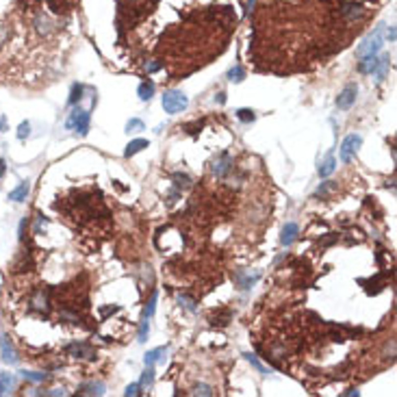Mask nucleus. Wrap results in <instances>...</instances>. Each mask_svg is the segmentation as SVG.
Returning a JSON list of instances; mask_svg holds the SVG:
<instances>
[{
	"mask_svg": "<svg viewBox=\"0 0 397 397\" xmlns=\"http://www.w3.org/2000/svg\"><path fill=\"white\" fill-rule=\"evenodd\" d=\"M143 148H148V139H133V141L126 145V150H124V157H126V159L135 157V154L141 152Z\"/></svg>",
	"mask_w": 397,
	"mask_h": 397,
	"instance_id": "nucleus-15",
	"label": "nucleus"
},
{
	"mask_svg": "<svg viewBox=\"0 0 397 397\" xmlns=\"http://www.w3.org/2000/svg\"><path fill=\"white\" fill-rule=\"evenodd\" d=\"M83 92H85V87L83 85H72V93H70V100L68 102L72 104V107H76V102H80V98H83Z\"/></svg>",
	"mask_w": 397,
	"mask_h": 397,
	"instance_id": "nucleus-25",
	"label": "nucleus"
},
{
	"mask_svg": "<svg viewBox=\"0 0 397 397\" xmlns=\"http://www.w3.org/2000/svg\"><path fill=\"white\" fill-rule=\"evenodd\" d=\"M11 382H13V378L9 374H0V395L7 393L9 386H11Z\"/></svg>",
	"mask_w": 397,
	"mask_h": 397,
	"instance_id": "nucleus-32",
	"label": "nucleus"
},
{
	"mask_svg": "<svg viewBox=\"0 0 397 397\" xmlns=\"http://www.w3.org/2000/svg\"><path fill=\"white\" fill-rule=\"evenodd\" d=\"M295 237H298V224H293V222H289L282 228V237H280V243L284 245V248H289L291 243L295 241Z\"/></svg>",
	"mask_w": 397,
	"mask_h": 397,
	"instance_id": "nucleus-11",
	"label": "nucleus"
},
{
	"mask_svg": "<svg viewBox=\"0 0 397 397\" xmlns=\"http://www.w3.org/2000/svg\"><path fill=\"white\" fill-rule=\"evenodd\" d=\"M145 70H148V72H159V70H161V63L150 61V63H145Z\"/></svg>",
	"mask_w": 397,
	"mask_h": 397,
	"instance_id": "nucleus-39",
	"label": "nucleus"
},
{
	"mask_svg": "<svg viewBox=\"0 0 397 397\" xmlns=\"http://www.w3.org/2000/svg\"><path fill=\"white\" fill-rule=\"evenodd\" d=\"M165 354V348H157V350H150L148 354L143 356V363H145V367H152L157 360H161V356Z\"/></svg>",
	"mask_w": 397,
	"mask_h": 397,
	"instance_id": "nucleus-20",
	"label": "nucleus"
},
{
	"mask_svg": "<svg viewBox=\"0 0 397 397\" xmlns=\"http://www.w3.org/2000/svg\"><path fill=\"white\" fill-rule=\"evenodd\" d=\"M389 65H391V57H389V54H382L378 61H375V68H374V72H371V74H375V80H378V83H382V80L386 78Z\"/></svg>",
	"mask_w": 397,
	"mask_h": 397,
	"instance_id": "nucleus-9",
	"label": "nucleus"
},
{
	"mask_svg": "<svg viewBox=\"0 0 397 397\" xmlns=\"http://www.w3.org/2000/svg\"><path fill=\"white\" fill-rule=\"evenodd\" d=\"M126 130L128 133H139V130H143V122L141 119H130L126 124Z\"/></svg>",
	"mask_w": 397,
	"mask_h": 397,
	"instance_id": "nucleus-35",
	"label": "nucleus"
},
{
	"mask_svg": "<svg viewBox=\"0 0 397 397\" xmlns=\"http://www.w3.org/2000/svg\"><path fill=\"white\" fill-rule=\"evenodd\" d=\"M356 95H358V87H356V85H348V87L339 93V98H336V107H339L341 111H348L351 104L356 102Z\"/></svg>",
	"mask_w": 397,
	"mask_h": 397,
	"instance_id": "nucleus-6",
	"label": "nucleus"
},
{
	"mask_svg": "<svg viewBox=\"0 0 397 397\" xmlns=\"http://www.w3.org/2000/svg\"><path fill=\"white\" fill-rule=\"evenodd\" d=\"M237 117L241 119V122L250 124V122H254V119H256V115H254L252 109H239V111H237Z\"/></svg>",
	"mask_w": 397,
	"mask_h": 397,
	"instance_id": "nucleus-29",
	"label": "nucleus"
},
{
	"mask_svg": "<svg viewBox=\"0 0 397 397\" xmlns=\"http://www.w3.org/2000/svg\"><path fill=\"white\" fill-rule=\"evenodd\" d=\"M245 78V72L241 65H234V68L228 70V80H233V83H241V80Z\"/></svg>",
	"mask_w": 397,
	"mask_h": 397,
	"instance_id": "nucleus-26",
	"label": "nucleus"
},
{
	"mask_svg": "<svg viewBox=\"0 0 397 397\" xmlns=\"http://www.w3.org/2000/svg\"><path fill=\"white\" fill-rule=\"evenodd\" d=\"M245 356V358H248V363H252V367H254V369L256 371H258V374H263V375H267L269 374V371L267 369H265V367L263 365H260V360L258 358H256V356L254 354H243Z\"/></svg>",
	"mask_w": 397,
	"mask_h": 397,
	"instance_id": "nucleus-30",
	"label": "nucleus"
},
{
	"mask_svg": "<svg viewBox=\"0 0 397 397\" xmlns=\"http://www.w3.org/2000/svg\"><path fill=\"white\" fill-rule=\"evenodd\" d=\"M193 393L195 395H213V389L209 384H195L193 386Z\"/></svg>",
	"mask_w": 397,
	"mask_h": 397,
	"instance_id": "nucleus-36",
	"label": "nucleus"
},
{
	"mask_svg": "<svg viewBox=\"0 0 397 397\" xmlns=\"http://www.w3.org/2000/svg\"><path fill=\"white\" fill-rule=\"evenodd\" d=\"M65 351L70 356H74V358H87V360L95 358V350L89 343H70L65 345Z\"/></svg>",
	"mask_w": 397,
	"mask_h": 397,
	"instance_id": "nucleus-5",
	"label": "nucleus"
},
{
	"mask_svg": "<svg viewBox=\"0 0 397 397\" xmlns=\"http://www.w3.org/2000/svg\"><path fill=\"white\" fill-rule=\"evenodd\" d=\"M382 31H384V24L375 26V31H371V33L363 39V44L356 48V54H358V57H367V54H378L380 48H382V44H384V35H382Z\"/></svg>",
	"mask_w": 397,
	"mask_h": 397,
	"instance_id": "nucleus-1",
	"label": "nucleus"
},
{
	"mask_svg": "<svg viewBox=\"0 0 397 397\" xmlns=\"http://www.w3.org/2000/svg\"><path fill=\"white\" fill-rule=\"evenodd\" d=\"M172 180H174V185H176V189H178V191H183V189H189V187H191V178H189L187 174L176 172V174H172Z\"/></svg>",
	"mask_w": 397,
	"mask_h": 397,
	"instance_id": "nucleus-19",
	"label": "nucleus"
},
{
	"mask_svg": "<svg viewBox=\"0 0 397 397\" xmlns=\"http://www.w3.org/2000/svg\"><path fill=\"white\" fill-rule=\"evenodd\" d=\"M137 93L141 100H150L154 95V83H141L137 89Z\"/></svg>",
	"mask_w": 397,
	"mask_h": 397,
	"instance_id": "nucleus-23",
	"label": "nucleus"
},
{
	"mask_svg": "<svg viewBox=\"0 0 397 397\" xmlns=\"http://www.w3.org/2000/svg\"><path fill=\"white\" fill-rule=\"evenodd\" d=\"M28 135H31V124L22 122V124H20V128H18V139H22V141H24Z\"/></svg>",
	"mask_w": 397,
	"mask_h": 397,
	"instance_id": "nucleus-34",
	"label": "nucleus"
},
{
	"mask_svg": "<svg viewBox=\"0 0 397 397\" xmlns=\"http://www.w3.org/2000/svg\"><path fill=\"white\" fill-rule=\"evenodd\" d=\"M124 395L130 397V395H141V386H139V382H135V384L126 386V391H124Z\"/></svg>",
	"mask_w": 397,
	"mask_h": 397,
	"instance_id": "nucleus-37",
	"label": "nucleus"
},
{
	"mask_svg": "<svg viewBox=\"0 0 397 397\" xmlns=\"http://www.w3.org/2000/svg\"><path fill=\"white\" fill-rule=\"evenodd\" d=\"M4 169H7V167H4V159H0V178H2V174H4Z\"/></svg>",
	"mask_w": 397,
	"mask_h": 397,
	"instance_id": "nucleus-44",
	"label": "nucleus"
},
{
	"mask_svg": "<svg viewBox=\"0 0 397 397\" xmlns=\"http://www.w3.org/2000/svg\"><path fill=\"white\" fill-rule=\"evenodd\" d=\"M50 26H52V24H50L48 16H44V13H37V18H35V28H37L39 33L46 35V33H50Z\"/></svg>",
	"mask_w": 397,
	"mask_h": 397,
	"instance_id": "nucleus-22",
	"label": "nucleus"
},
{
	"mask_svg": "<svg viewBox=\"0 0 397 397\" xmlns=\"http://www.w3.org/2000/svg\"><path fill=\"white\" fill-rule=\"evenodd\" d=\"M233 278H234V284H237L241 291H248V289H252V284L258 282L260 274H258V271H243V269H239V271H234Z\"/></svg>",
	"mask_w": 397,
	"mask_h": 397,
	"instance_id": "nucleus-4",
	"label": "nucleus"
},
{
	"mask_svg": "<svg viewBox=\"0 0 397 397\" xmlns=\"http://www.w3.org/2000/svg\"><path fill=\"white\" fill-rule=\"evenodd\" d=\"M178 302H180V306H185V308H187V310H191V313H195V310H198V306H195V302H193V300H189L187 295H180V298H178Z\"/></svg>",
	"mask_w": 397,
	"mask_h": 397,
	"instance_id": "nucleus-33",
	"label": "nucleus"
},
{
	"mask_svg": "<svg viewBox=\"0 0 397 397\" xmlns=\"http://www.w3.org/2000/svg\"><path fill=\"white\" fill-rule=\"evenodd\" d=\"M22 378L31 380V382H44V380H48V374H39V371H22Z\"/></svg>",
	"mask_w": 397,
	"mask_h": 397,
	"instance_id": "nucleus-28",
	"label": "nucleus"
},
{
	"mask_svg": "<svg viewBox=\"0 0 397 397\" xmlns=\"http://www.w3.org/2000/svg\"><path fill=\"white\" fill-rule=\"evenodd\" d=\"M363 4L360 2H348V4H343V9H341V16H345L348 20H356V18H360L363 16Z\"/></svg>",
	"mask_w": 397,
	"mask_h": 397,
	"instance_id": "nucleus-12",
	"label": "nucleus"
},
{
	"mask_svg": "<svg viewBox=\"0 0 397 397\" xmlns=\"http://www.w3.org/2000/svg\"><path fill=\"white\" fill-rule=\"evenodd\" d=\"M336 169V161L332 154H328V159L326 161H321V165H319V176L321 178H326V176H330Z\"/></svg>",
	"mask_w": 397,
	"mask_h": 397,
	"instance_id": "nucleus-18",
	"label": "nucleus"
},
{
	"mask_svg": "<svg viewBox=\"0 0 397 397\" xmlns=\"http://www.w3.org/2000/svg\"><path fill=\"white\" fill-rule=\"evenodd\" d=\"M363 145V137L360 135H348V137L343 139V143H341V161L343 163H350L351 159H354V154L358 152V148Z\"/></svg>",
	"mask_w": 397,
	"mask_h": 397,
	"instance_id": "nucleus-3",
	"label": "nucleus"
},
{
	"mask_svg": "<svg viewBox=\"0 0 397 397\" xmlns=\"http://www.w3.org/2000/svg\"><path fill=\"white\" fill-rule=\"evenodd\" d=\"M28 191H31V183H28V180H22L16 189L9 191V200H11V202H24Z\"/></svg>",
	"mask_w": 397,
	"mask_h": 397,
	"instance_id": "nucleus-10",
	"label": "nucleus"
},
{
	"mask_svg": "<svg viewBox=\"0 0 397 397\" xmlns=\"http://www.w3.org/2000/svg\"><path fill=\"white\" fill-rule=\"evenodd\" d=\"M0 350H2V360L7 365H18V354H16V350H13V345H11V341L7 339V336H2L0 339Z\"/></svg>",
	"mask_w": 397,
	"mask_h": 397,
	"instance_id": "nucleus-8",
	"label": "nucleus"
},
{
	"mask_svg": "<svg viewBox=\"0 0 397 397\" xmlns=\"http://www.w3.org/2000/svg\"><path fill=\"white\" fill-rule=\"evenodd\" d=\"M343 395H345V397H350V395H358V391H356V389H350V391H345Z\"/></svg>",
	"mask_w": 397,
	"mask_h": 397,
	"instance_id": "nucleus-43",
	"label": "nucleus"
},
{
	"mask_svg": "<svg viewBox=\"0 0 397 397\" xmlns=\"http://www.w3.org/2000/svg\"><path fill=\"white\" fill-rule=\"evenodd\" d=\"M31 308L33 310H48V295L44 291H37L31 300Z\"/></svg>",
	"mask_w": 397,
	"mask_h": 397,
	"instance_id": "nucleus-17",
	"label": "nucleus"
},
{
	"mask_svg": "<svg viewBox=\"0 0 397 397\" xmlns=\"http://www.w3.org/2000/svg\"><path fill=\"white\" fill-rule=\"evenodd\" d=\"M230 169H233V157H230L228 152H222L213 161V174L215 176H226Z\"/></svg>",
	"mask_w": 397,
	"mask_h": 397,
	"instance_id": "nucleus-7",
	"label": "nucleus"
},
{
	"mask_svg": "<svg viewBox=\"0 0 397 397\" xmlns=\"http://www.w3.org/2000/svg\"><path fill=\"white\" fill-rule=\"evenodd\" d=\"M254 2H256V0H248V13H250V11H252V7H254Z\"/></svg>",
	"mask_w": 397,
	"mask_h": 397,
	"instance_id": "nucleus-45",
	"label": "nucleus"
},
{
	"mask_svg": "<svg viewBox=\"0 0 397 397\" xmlns=\"http://www.w3.org/2000/svg\"><path fill=\"white\" fill-rule=\"evenodd\" d=\"M375 61H378V57H375V54H367V57H360V61H358V72L371 74V72H374V68H375Z\"/></svg>",
	"mask_w": 397,
	"mask_h": 397,
	"instance_id": "nucleus-16",
	"label": "nucleus"
},
{
	"mask_svg": "<svg viewBox=\"0 0 397 397\" xmlns=\"http://www.w3.org/2000/svg\"><path fill=\"white\" fill-rule=\"evenodd\" d=\"M215 102H219V104H226V93H224V92H219L217 95H215Z\"/></svg>",
	"mask_w": 397,
	"mask_h": 397,
	"instance_id": "nucleus-41",
	"label": "nucleus"
},
{
	"mask_svg": "<svg viewBox=\"0 0 397 397\" xmlns=\"http://www.w3.org/2000/svg\"><path fill=\"white\" fill-rule=\"evenodd\" d=\"M163 109H165V113H180V111H185L187 109V104H189V100H187V95H185L183 92H178V89H169V92H165L163 93Z\"/></svg>",
	"mask_w": 397,
	"mask_h": 397,
	"instance_id": "nucleus-2",
	"label": "nucleus"
},
{
	"mask_svg": "<svg viewBox=\"0 0 397 397\" xmlns=\"http://www.w3.org/2000/svg\"><path fill=\"white\" fill-rule=\"evenodd\" d=\"M46 395H65V391H59V389H52V391H46Z\"/></svg>",
	"mask_w": 397,
	"mask_h": 397,
	"instance_id": "nucleus-42",
	"label": "nucleus"
},
{
	"mask_svg": "<svg viewBox=\"0 0 397 397\" xmlns=\"http://www.w3.org/2000/svg\"><path fill=\"white\" fill-rule=\"evenodd\" d=\"M104 384L102 382H87V384L78 386V395H102Z\"/></svg>",
	"mask_w": 397,
	"mask_h": 397,
	"instance_id": "nucleus-13",
	"label": "nucleus"
},
{
	"mask_svg": "<svg viewBox=\"0 0 397 397\" xmlns=\"http://www.w3.org/2000/svg\"><path fill=\"white\" fill-rule=\"evenodd\" d=\"M74 128L78 130V135H87V130H89V111L78 109V117H76V122H74Z\"/></svg>",
	"mask_w": 397,
	"mask_h": 397,
	"instance_id": "nucleus-14",
	"label": "nucleus"
},
{
	"mask_svg": "<svg viewBox=\"0 0 397 397\" xmlns=\"http://www.w3.org/2000/svg\"><path fill=\"white\" fill-rule=\"evenodd\" d=\"M152 384H154V369L152 367H145V371H143V375H141V380H139V386L141 389H152Z\"/></svg>",
	"mask_w": 397,
	"mask_h": 397,
	"instance_id": "nucleus-21",
	"label": "nucleus"
},
{
	"mask_svg": "<svg viewBox=\"0 0 397 397\" xmlns=\"http://www.w3.org/2000/svg\"><path fill=\"white\" fill-rule=\"evenodd\" d=\"M48 7L52 9V13H65L70 7V0H48Z\"/></svg>",
	"mask_w": 397,
	"mask_h": 397,
	"instance_id": "nucleus-24",
	"label": "nucleus"
},
{
	"mask_svg": "<svg viewBox=\"0 0 397 397\" xmlns=\"http://www.w3.org/2000/svg\"><path fill=\"white\" fill-rule=\"evenodd\" d=\"M386 39H391V42H395V26L391 24L389 28H386Z\"/></svg>",
	"mask_w": 397,
	"mask_h": 397,
	"instance_id": "nucleus-40",
	"label": "nucleus"
},
{
	"mask_svg": "<svg viewBox=\"0 0 397 397\" xmlns=\"http://www.w3.org/2000/svg\"><path fill=\"white\" fill-rule=\"evenodd\" d=\"M148 332H150V319H141V326H139V343H143L148 339Z\"/></svg>",
	"mask_w": 397,
	"mask_h": 397,
	"instance_id": "nucleus-31",
	"label": "nucleus"
},
{
	"mask_svg": "<svg viewBox=\"0 0 397 397\" xmlns=\"http://www.w3.org/2000/svg\"><path fill=\"white\" fill-rule=\"evenodd\" d=\"M26 228H28V217H24L22 222H20V230H18L20 241H24V237H26Z\"/></svg>",
	"mask_w": 397,
	"mask_h": 397,
	"instance_id": "nucleus-38",
	"label": "nucleus"
},
{
	"mask_svg": "<svg viewBox=\"0 0 397 397\" xmlns=\"http://www.w3.org/2000/svg\"><path fill=\"white\" fill-rule=\"evenodd\" d=\"M154 308H157V291L150 295V302L145 304V308H143V319H150V317H152V315H154Z\"/></svg>",
	"mask_w": 397,
	"mask_h": 397,
	"instance_id": "nucleus-27",
	"label": "nucleus"
}]
</instances>
